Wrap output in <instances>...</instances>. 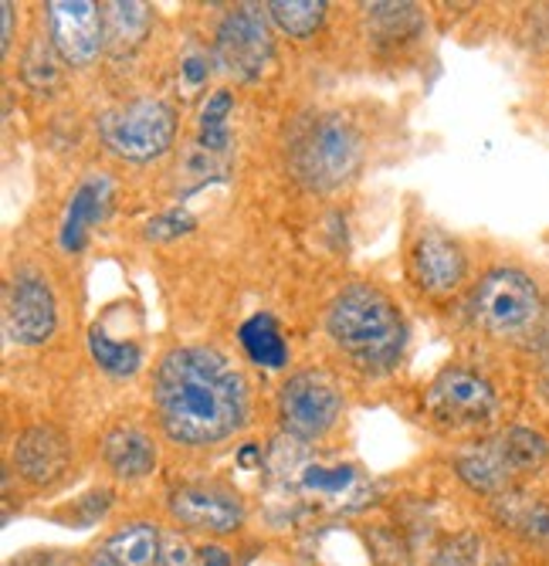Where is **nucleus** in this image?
I'll use <instances>...</instances> for the list:
<instances>
[{
    "mask_svg": "<svg viewBox=\"0 0 549 566\" xmlns=\"http://www.w3.org/2000/svg\"><path fill=\"white\" fill-rule=\"evenodd\" d=\"M455 469L462 475V482L482 495H503L509 492V482H513V465L506 458V448L498 438L492 441H482V444H472L468 451L458 454Z\"/></svg>",
    "mask_w": 549,
    "mask_h": 566,
    "instance_id": "nucleus-15",
    "label": "nucleus"
},
{
    "mask_svg": "<svg viewBox=\"0 0 549 566\" xmlns=\"http://www.w3.org/2000/svg\"><path fill=\"white\" fill-rule=\"evenodd\" d=\"M4 51L11 48V38H14V4H4Z\"/></svg>",
    "mask_w": 549,
    "mask_h": 566,
    "instance_id": "nucleus-30",
    "label": "nucleus"
},
{
    "mask_svg": "<svg viewBox=\"0 0 549 566\" xmlns=\"http://www.w3.org/2000/svg\"><path fill=\"white\" fill-rule=\"evenodd\" d=\"M431 566H485V543L475 533H458L447 539L437 553Z\"/></svg>",
    "mask_w": 549,
    "mask_h": 566,
    "instance_id": "nucleus-25",
    "label": "nucleus"
},
{
    "mask_svg": "<svg viewBox=\"0 0 549 566\" xmlns=\"http://www.w3.org/2000/svg\"><path fill=\"white\" fill-rule=\"evenodd\" d=\"M252 461H255V448H244L241 451V465H252Z\"/></svg>",
    "mask_w": 549,
    "mask_h": 566,
    "instance_id": "nucleus-33",
    "label": "nucleus"
},
{
    "mask_svg": "<svg viewBox=\"0 0 549 566\" xmlns=\"http://www.w3.org/2000/svg\"><path fill=\"white\" fill-rule=\"evenodd\" d=\"M342 410V394L336 380L323 370L295 374L278 394V418L292 438L313 441L326 434Z\"/></svg>",
    "mask_w": 549,
    "mask_h": 566,
    "instance_id": "nucleus-6",
    "label": "nucleus"
},
{
    "mask_svg": "<svg viewBox=\"0 0 549 566\" xmlns=\"http://www.w3.org/2000/svg\"><path fill=\"white\" fill-rule=\"evenodd\" d=\"M201 566H231V556L221 546H204L201 549Z\"/></svg>",
    "mask_w": 549,
    "mask_h": 566,
    "instance_id": "nucleus-27",
    "label": "nucleus"
},
{
    "mask_svg": "<svg viewBox=\"0 0 549 566\" xmlns=\"http://www.w3.org/2000/svg\"><path fill=\"white\" fill-rule=\"evenodd\" d=\"M292 174L309 190H336L357 177L363 164V139L342 116L313 119L292 143Z\"/></svg>",
    "mask_w": 549,
    "mask_h": 566,
    "instance_id": "nucleus-3",
    "label": "nucleus"
},
{
    "mask_svg": "<svg viewBox=\"0 0 549 566\" xmlns=\"http://www.w3.org/2000/svg\"><path fill=\"white\" fill-rule=\"evenodd\" d=\"M427 410L444 424H478L492 418L495 390L478 374L444 370L427 390Z\"/></svg>",
    "mask_w": 549,
    "mask_h": 566,
    "instance_id": "nucleus-8",
    "label": "nucleus"
},
{
    "mask_svg": "<svg viewBox=\"0 0 549 566\" xmlns=\"http://www.w3.org/2000/svg\"><path fill=\"white\" fill-rule=\"evenodd\" d=\"M539 387H542V394L549 397V364L542 367V377H539Z\"/></svg>",
    "mask_w": 549,
    "mask_h": 566,
    "instance_id": "nucleus-32",
    "label": "nucleus"
},
{
    "mask_svg": "<svg viewBox=\"0 0 549 566\" xmlns=\"http://www.w3.org/2000/svg\"><path fill=\"white\" fill-rule=\"evenodd\" d=\"M14 465L31 485H52L68 469V441L59 428H28L14 444Z\"/></svg>",
    "mask_w": 549,
    "mask_h": 566,
    "instance_id": "nucleus-14",
    "label": "nucleus"
},
{
    "mask_svg": "<svg viewBox=\"0 0 549 566\" xmlns=\"http://www.w3.org/2000/svg\"><path fill=\"white\" fill-rule=\"evenodd\" d=\"M98 136L119 160L149 164L173 146L177 116L163 98H133L98 119Z\"/></svg>",
    "mask_w": 549,
    "mask_h": 566,
    "instance_id": "nucleus-4",
    "label": "nucleus"
},
{
    "mask_svg": "<svg viewBox=\"0 0 549 566\" xmlns=\"http://www.w3.org/2000/svg\"><path fill=\"white\" fill-rule=\"evenodd\" d=\"M187 563H190V549L183 543H173L170 556H167V566H187Z\"/></svg>",
    "mask_w": 549,
    "mask_h": 566,
    "instance_id": "nucleus-29",
    "label": "nucleus"
},
{
    "mask_svg": "<svg viewBox=\"0 0 549 566\" xmlns=\"http://www.w3.org/2000/svg\"><path fill=\"white\" fill-rule=\"evenodd\" d=\"M113 200V184L109 177H88L75 193H72V203H68V214H65V224H62V248L65 251H82L85 244V234L95 221H103L106 208Z\"/></svg>",
    "mask_w": 549,
    "mask_h": 566,
    "instance_id": "nucleus-16",
    "label": "nucleus"
},
{
    "mask_svg": "<svg viewBox=\"0 0 549 566\" xmlns=\"http://www.w3.org/2000/svg\"><path fill=\"white\" fill-rule=\"evenodd\" d=\"M298 492L332 512H353L373 499V485L357 465H306L298 472Z\"/></svg>",
    "mask_w": 549,
    "mask_h": 566,
    "instance_id": "nucleus-12",
    "label": "nucleus"
},
{
    "mask_svg": "<svg viewBox=\"0 0 549 566\" xmlns=\"http://www.w3.org/2000/svg\"><path fill=\"white\" fill-rule=\"evenodd\" d=\"M495 516L529 543H549V505L532 495L503 492L495 499Z\"/></svg>",
    "mask_w": 549,
    "mask_h": 566,
    "instance_id": "nucleus-18",
    "label": "nucleus"
},
{
    "mask_svg": "<svg viewBox=\"0 0 549 566\" xmlns=\"http://www.w3.org/2000/svg\"><path fill=\"white\" fill-rule=\"evenodd\" d=\"M498 441H503L506 458H509L516 475L536 472L539 465H546V458H549V441L532 428H509L506 434H498Z\"/></svg>",
    "mask_w": 549,
    "mask_h": 566,
    "instance_id": "nucleus-23",
    "label": "nucleus"
},
{
    "mask_svg": "<svg viewBox=\"0 0 549 566\" xmlns=\"http://www.w3.org/2000/svg\"><path fill=\"white\" fill-rule=\"evenodd\" d=\"M197 228L193 214L183 211V208H173V211H163L160 218H154L146 224V238L149 241H173V238H183Z\"/></svg>",
    "mask_w": 549,
    "mask_h": 566,
    "instance_id": "nucleus-26",
    "label": "nucleus"
},
{
    "mask_svg": "<svg viewBox=\"0 0 549 566\" xmlns=\"http://www.w3.org/2000/svg\"><path fill=\"white\" fill-rule=\"evenodd\" d=\"M241 346L244 353L255 359L258 367H268V370H278L288 364V346H285V336L278 329V323L265 313L252 316L244 326H241Z\"/></svg>",
    "mask_w": 549,
    "mask_h": 566,
    "instance_id": "nucleus-19",
    "label": "nucleus"
},
{
    "mask_svg": "<svg viewBox=\"0 0 549 566\" xmlns=\"http://www.w3.org/2000/svg\"><path fill=\"white\" fill-rule=\"evenodd\" d=\"M59 326V308L55 295L38 275H18L11 285V302H8V329L18 343L38 346L52 339Z\"/></svg>",
    "mask_w": 549,
    "mask_h": 566,
    "instance_id": "nucleus-10",
    "label": "nucleus"
},
{
    "mask_svg": "<svg viewBox=\"0 0 549 566\" xmlns=\"http://www.w3.org/2000/svg\"><path fill=\"white\" fill-rule=\"evenodd\" d=\"M85 566H119V563H116L106 549H95V553L85 559Z\"/></svg>",
    "mask_w": 549,
    "mask_h": 566,
    "instance_id": "nucleus-31",
    "label": "nucleus"
},
{
    "mask_svg": "<svg viewBox=\"0 0 549 566\" xmlns=\"http://www.w3.org/2000/svg\"><path fill=\"white\" fill-rule=\"evenodd\" d=\"M55 51L68 65H92L103 51V14L88 0H55L47 4Z\"/></svg>",
    "mask_w": 549,
    "mask_h": 566,
    "instance_id": "nucleus-9",
    "label": "nucleus"
},
{
    "mask_svg": "<svg viewBox=\"0 0 549 566\" xmlns=\"http://www.w3.org/2000/svg\"><path fill=\"white\" fill-rule=\"evenodd\" d=\"M265 11L275 18V24L288 38H298V41L313 38L323 28V18H326L323 0H272Z\"/></svg>",
    "mask_w": 549,
    "mask_h": 566,
    "instance_id": "nucleus-21",
    "label": "nucleus"
},
{
    "mask_svg": "<svg viewBox=\"0 0 549 566\" xmlns=\"http://www.w3.org/2000/svg\"><path fill=\"white\" fill-rule=\"evenodd\" d=\"M106 553L119 566H154L160 556V533L149 523H133V526L109 536Z\"/></svg>",
    "mask_w": 549,
    "mask_h": 566,
    "instance_id": "nucleus-20",
    "label": "nucleus"
},
{
    "mask_svg": "<svg viewBox=\"0 0 549 566\" xmlns=\"http://www.w3.org/2000/svg\"><path fill=\"white\" fill-rule=\"evenodd\" d=\"M272 55H275V44H272L262 8L241 4L221 21L218 38H214V59L228 75L241 82H255L268 69Z\"/></svg>",
    "mask_w": 549,
    "mask_h": 566,
    "instance_id": "nucleus-7",
    "label": "nucleus"
},
{
    "mask_svg": "<svg viewBox=\"0 0 549 566\" xmlns=\"http://www.w3.org/2000/svg\"><path fill=\"white\" fill-rule=\"evenodd\" d=\"M170 516L187 526V530H201V533H234L244 523V509L234 495L221 489H204V485H187L170 495Z\"/></svg>",
    "mask_w": 549,
    "mask_h": 566,
    "instance_id": "nucleus-11",
    "label": "nucleus"
},
{
    "mask_svg": "<svg viewBox=\"0 0 549 566\" xmlns=\"http://www.w3.org/2000/svg\"><path fill=\"white\" fill-rule=\"evenodd\" d=\"M472 316L492 336H519L542 316V298L529 275L495 269L472 292Z\"/></svg>",
    "mask_w": 549,
    "mask_h": 566,
    "instance_id": "nucleus-5",
    "label": "nucleus"
},
{
    "mask_svg": "<svg viewBox=\"0 0 549 566\" xmlns=\"http://www.w3.org/2000/svg\"><path fill=\"white\" fill-rule=\"evenodd\" d=\"M157 415L180 444H214L231 438L247 415L241 374L211 346H180L157 370Z\"/></svg>",
    "mask_w": 549,
    "mask_h": 566,
    "instance_id": "nucleus-1",
    "label": "nucleus"
},
{
    "mask_svg": "<svg viewBox=\"0 0 549 566\" xmlns=\"http://www.w3.org/2000/svg\"><path fill=\"white\" fill-rule=\"evenodd\" d=\"M231 109H234L231 92H214L208 98V106L201 113V149L228 153V146H231V129H228Z\"/></svg>",
    "mask_w": 549,
    "mask_h": 566,
    "instance_id": "nucleus-24",
    "label": "nucleus"
},
{
    "mask_svg": "<svg viewBox=\"0 0 549 566\" xmlns=\"http://www.w3.org/2000/svg\"><path fill=\"white\" fill-rule=\"evenodd\" d=\"M414 265V279L427 295H447L455 292L465 279V251L458 248V241H452L441 231H424L414 244L411 254Z\"/></svg>",
    "mask_w": 549,
    "mask_h": 566,
    "instance_id": "nucleus-13",
    "label": "nucleus"
},
{
    "mask_svg": "<svg viewBox=\"0 0 549 566\" xmlns=\"http://www.w3.org/2000/svg\"><path fill=\"white\" fill-rule=\"evenodd\" d=\"M183 75H187V82H190V85H197V82H204V75H208V65H204L201 59H190V62L183 65Z\"/></svg>",
    "mask_w": 549,
    "mask_h": 566,
    "instance_id": "nucleus-28",
    "label": "nucleus"
},
{
    "mask_svg": "<svg viewBox=\"0 0 549 566\" xmlns=\"http://www.w3.org/2000/svg\"><path fill=\"white\" fill-rule=\"evenodd\" d=\"M332 343L363 370H387L404 349V323L397 305L373 285H349L329 305Z\"/></svg>",
    "mask_w": 549,
    "mask_h": 566,
    "instance_id": "nucleus-2",
    "label": "nucleus"
},
{
    "mask_svg": "<svg viewBox=\"0 0 549 566\" xmlns=\"http://www.w3.org/2000/svg\"><path fill=\"white\" fill-rule=\"evenodd\" d=\"M103 458L119 479H146L157 469V448L139 428L109 431L103 441Z\"/></svg>",
    "mask_w": 549,
    "mask_h": 566,
    "instance_id": "nucleus-17",
    "label": "nucleus"
},
{
    "mask_svg": "<svg viewBox=\"0 0 549 566\" xmlns=\"http://www.w3.org/2000/svg\"><path fill=\"white\" fill-rule=\"evenodd\" d=\"M88 349H92L95 364L113 377H133L142 367V353L136 343H116L103 329L88 333Z\"/></svg>",
    "mask_w": 549,
    "mask_h": 566,
    "instance_id": "nucleus-22",
    "label": "nucleus"
}]
</instances>
